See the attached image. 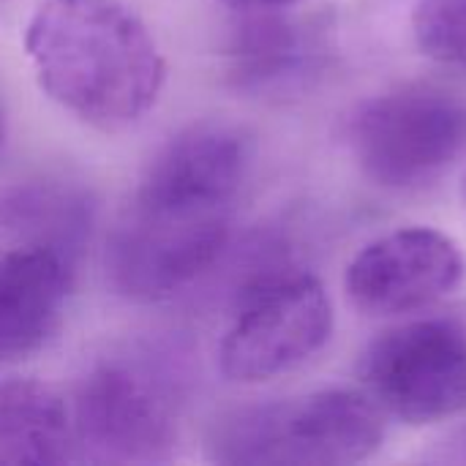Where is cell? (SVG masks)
I'll return each instance as SVG.
<instances>
[{
    "label": "cell",
    "instance_id": "cell-7",
    "mask_svg": "<svg viewBox=\"0 0 466 466\" xmlns=\"http://www.w3.org/2000/svg\"><path fill=\"white\" fill-rule=\"evenodd\" d=\"M71 418L79 459L96 464L169 461L177 442L164 385L123 360L101 363L82 380Z\"/></svg>",
    "mask_w": 466,
    "mask_h": 466
},
{
    "label": "cell",
    "instance_id": "cell-9",
    "mask_svg": "<svg viewBox=\"0 0 466 466\" xmlns=\"http://www.w3.org/2000/svg\"><path fill=\"white\" fill-rule=\"evenodd\" d=\"M74 259L44 246L0 248V366L33 355L57 328Z\"/></svg>",
    "mask_w": 466,
    "mask_h": 466
},
{
    "label": "cell",
    "instance_id": "cell-15",
    "mask_svg": "<svg viewBox=\"0 0 466 466\" xmlns=\"http://www.w3.org/2000/svg\"><path fill=\"white\" fill-rule=\"evenodd\" d=\"M3 139H5V128H3V112H0V147H3Z\"/></svg>",
    "mask_w": 466,
    "mask_h": 466
},
{
    "label": "cell",
    "instance_id": "cell-11",
    "mask_svg": "<svg viewBox=\"0 0 466 466\" xmlns=\"http://www.w3.org/2000/svg\"><path fill=\"white\" fill-rule=\"evenodd\" d=\"M90 229V202L57 183H25L0 194V235L14 246H44L74 259Z\"/></svg>",
    "mask_w": 466,
    "mask_h": 466
},
{
    "label": "cell",
    "instance_id": "cell-1",
    "mask_svg": "<svg viewBox=\"0 0 466 466\" xmlns=\"http://www.w3.org/2000/svg\"><path fill=\"white\" fill-rule=\"evenodd\" d=\"M248 169L238 128L197 123L158 147L117 218L104 254L106 281L131 300H164L221 257Z\"/></svg>",
    "mask_w": 466,
    "mask_h": 466
},
{
    "label": "cell",
    "instance_id": "cell-12",
    "mask_svg": "<svg viewBox=\"0 0 466 466\" xmlns=\"http://www.w3.org/2000/svg\"><path fill=\"white\" fill-rule=\"evenodd\" d=\"M251 16L238 27L229 55L235 76L246 85H265L295 71L306 52L298 27L276 11H248Z\"/></svg>",
    "mask_w": 466,
    "mask_h": 466
},
{
    "label": "cell",
    "instance_id": "cell-14",
    "mask_svg": "<svg viewBox=\"0 0 466 466\" xmlns=\"http://www.w3.org/2000/svg\"><path fill=\"white\" fill-rule=\"evenodd\" d=\"M224 3L232 8H240V11H281L300 0H224Z\"/></svg>",
    "mask_w": 466,
    "mask_h": 466
},
{
    "label": "cell",
    "instance_id": "cell-3",
    "mask_svg": "<svg viewBox=\"0 0 466 466\" xmlns=\"http://www.w3.org/2000/svg\"><path fill=\"white\" fill-rule=\"evenodd\" d=\"M382 440L377 401L336 388L235 412L218 423L210 448L224 464L344 466L371 459Z\"/></svg>",
    "mask_w": 466,
    "mask_h": 466
},
{
    "label": "cell",
    "instance_id": "cell-4",
    "mask_svg": "<svg viewBox=\"0 0 466 466\" xmlns=\"http://www.w3.org/2000/svg\"><path fill=\"white\" fill-rule=\"evenodd\" d=\"M360 172L390 191L442 177L466 153V101L440 87H401L363 101L347 126Z\"/></svg>",
    "mask_w": 466,
    "mask_h": 466
},
{
    "label": "cell",
    "instance_id": "cell-5",
    "mask_svg": "<svg viewBox=\"0 0 466 466\" xmlns=\"http://www.w3.org/2000/svg\"><path fill=\"white\" fill-rule=\"evenodd\" d=\"M330 333L333 306L322 281L306 270H276L243 289L218 366L229 382H268L314 358Z\"/></svg>",
    "mask_w": 466,
    "mask_h": 466
},
{
    "label": "cell",
    "instance_id": "cell-8",
    "mask_svg": "<svg viewBox=\"0 0 466 466\" xmlns=\"http://www.w3.org/2000/svg\"><path fill=\"white\" fill-rule=\"evenodd\" d=\"M466 262L453 238L431 227H404L363 246L347 268L344 289L366 317L429 309L464 281Z\"/></svg>",
    "mask_w": 466,
    "mask_h": 466
},
{
    "label": "cell",
    "instance_id": "cell-2",
    "mask_svg": "<svg viewBox=\"0 0 466 466\" xmlns=\"http://www.w3.org/2000/svg\"><path fill=\"white\" fill-rule=\"evenodd\" d=\"M25 52L41 90L101 131L142 120L167 76L153 33L120 0H41L25 25Z\"/></svg>",
    "mask_w": 466,
    "mask_h": 466
},
{
    "label": "cell",
    "instance_id": "cell-6",
    "mask_svg": "<svg viewBox=\"0 0 466 466\" xmlns=\"http://www.w3.org/2000/svg\"><path fill=\"white\" fill-rule=\"evenodd\" d=\"M360 380L396 420H451L466 412V328L442 317L396 325L363 355Z\"/></svg>",
    "mask_w": 466,
    "mask_h": 466
},
{
    "label": "cell",
    "instance_id": "cell-10",
    "mask_svg": "<svg viewBox=\"0 0 466 466\" xmlns=\"http://www.w3.org/2000/svg\"><path fill=\"white\" fill-rule=\"evenodd\" d=\"M79 459L66 401L27 377L0 380V466L68 464Z\"/></svg>",
    "mask_w": 466,
    "mask_h": 466
},
{
    "label": "cell",
    "instance_id": "cell-13",
    "mask_svg": "<svg viewBox=\"0 0 466 466\" xmlns=\"http://www.w3.org/2000/svg\"><path fill=\"white\" fill-rule=\"evenodd\" d=\"M412 33L423 55L466 66V0H415Z\"/></svg>",
    "mask_w": 466,
    "mask_h": 466
},
{
    "label": "cell",
    "instance_id": "cell-16",
    "mask_svg": "<svg viewBox=\"0 0 466 466\" xmlns=\"http://www.w3.org/2000/svg\"><path fill=\"white\" fill-rule=\"evenodd\" d=\"M464 197H466V186H464Z\"/></svg>",
    "mask_w": 466,
    "mask_h": 466
}]
</instances>
